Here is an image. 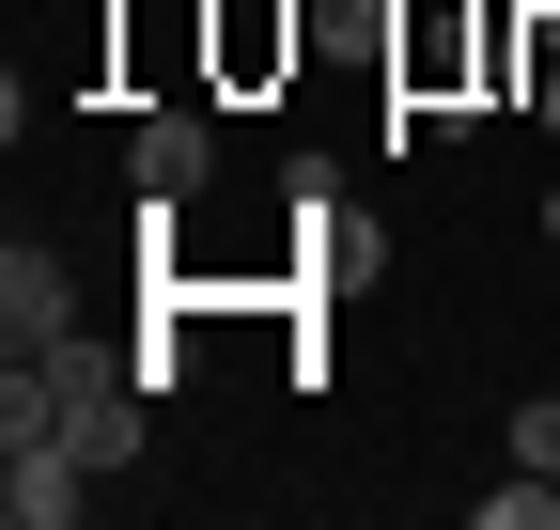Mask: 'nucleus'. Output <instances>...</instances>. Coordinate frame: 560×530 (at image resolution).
<instances>
[{"label":"nucleus","mask_w":560,"mask_h":530,"mask_svg":"<svg viewBox=\"0 0 560 530\" xmlns=\"http://www.w3.org/2000/svg\"><path fill=\"white\" fill-rule=\"evenodd\" d=\"M16 359L47 375V437L79 452L94 484H125L140 469V390H156V375H140L125 344H79V327H62V344H16Z\"/></svg>","instance_id":"nucleus-1"},{"label":"nucleus","mask_w":560,"mask_h":530,"mask_svg":"<svg viewBox=\"0 0 560 530\" xmlns=\"http://www.w3.org/2000/svg\"><path fill=\"white\" fill-rule=\"evenodd\" d=\"M79 499H94V469L62 437H0V515H16V530H62Z\"/></svg>","instance_id":"nucleus-2"},{"label":"nucleus","mask_w":560,"mask_h":530,"mask_svg":"<svg viewBox=\"0 0 560 530\" xmlns=\"http://www.w3.org/2000/svg\"><path fill=\"white\" fill-rule=\"evenodd\" d=\"M62 327H79V281H62V250H0V344H62Z\"/></svg>","instance_id":"nucleus-3"},{"label":"nucleus","mask_w":560,"mask_h":530,"mask_svg":"<svg viewBox=\"0 0 560 530\" xmlns=\"http://www.w3.org/2000/svg\"><path fill=\"white\" fill-rule=\"evenodd\" d=\"M202 157H219V125H202V110H140V141H125L140 204H187V187H202Z\"/></svg>","instance_id":"nucleus-4"},{"label":"nucleus","mask_w":560,"mask_h":530,"mask_svg":"<svg viewBox=\"0 0 560 530\" xmlns=\"http://www.w3.org/2000/svg\"><path fill=\"white\" fill-rule=\"evenodd\" d=\"M219 47H234V79H265V62H296V16H280V0H234Z\"/></svg>","instance_id":"nucleus-5"},{"label":"nucleus","mask_w":560,"mask_h":530,"mask_svg":"<svg viewBox=\"0 0 560 530\" xmlns=\"http://www.w3.org/2000/svg\"><path fill=\"white\" fill-rule=\"evenodd\" d=\"M482 530H560V484L514 469V484H482Z\"/></svg>","instance_id":"nucleus-6"},{"label":"nucleus","mask_w":560,"mask_h":530,"mask_svg":"<svg viewBox=\"0 0 560 530\" xmlns=\"http://www.w3.org/2000/svg\"><path fill=\"white\" fill-rule=\"evenodd\" d=\"M545 234H560V187H545Z\"/></svg>","instance_id":"nucleus-7"}]
</instances>
